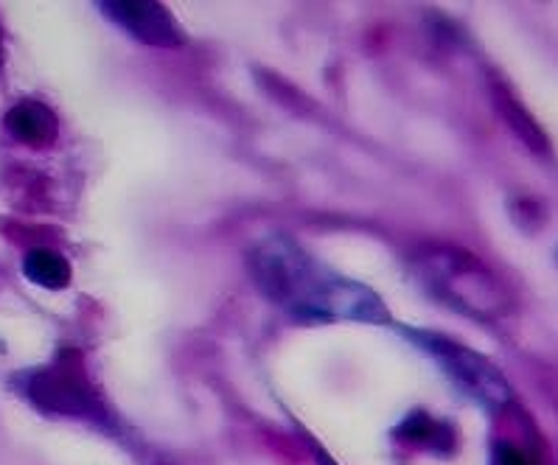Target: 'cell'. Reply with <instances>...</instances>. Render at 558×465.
Segmentation results:
<instances>
[{"mask_svg":"<svg viewBox=\"0 0 558 465\" xmlns=\"http://www.w3.org/2000/svg\"><path fill=\"white\" fill-rule=\"evenodd\" d=\"M250 272L258 292L301 320L388 322L381 297L365 283L315 261L298 242L276 233L250 253Z\"/></svg>","mask_w":558,"mask_h":465,"instance_id":"cell-1","label":"cell"},{"mask_svg":"<svg viewBox=\"0 0 558 465\" xmlns=\"http://www.w3.org/2000/svg\"><path fill=\"white\" fill-rule=\"evenodd\" d=\"M410 264L429 295L460 315L494 322L511 311L506 283L469 249L454 244H424L415 249Z\"/></svg>","mask_w":558,"mask_h":465,"instance_id":"cell-2","label":"cell"},{"mask_svg":"<svg viewBox=\"0 0 558 465\" xmlns=\"http://www.w3.org/2000/svg\"><path fill=\"white\" fill-rule=\"evenodd\" d=\"M23 395L37 409L62 418H101V406L96 387L87 379L85 362L76 351H65L53 365L21 376Z\"/></svg>","mask_w":558,"mask_h":465,"instance_id":"cell-3","label":"cell"},{"mask_svg":"<svg viewBox=\"0 0 558 465\" xmlns=\"http://www.w3.org/2000/svg\"><path fill=\"white\" fill-rule=\"evenodd\" d=\"M408 336H413L415 345L421 351H427L440 367L444 374L454 381V384L463 390L466 395H472L474 401L486 406H502L511 401V384L499 367L492 359H486L483 354L466 347L463 342L449 340L444 334H435V331H404Z\"/></svg>","mask_w":558,"mask_h":465,"instance_id":"cell-4","label":"cell"},{"mask_svg":"<svg viewBox=\"0 0 558 465\" xmlns=\"http://www.w3.org/2000/svg\"><path fill=\"white\" fill-rule=\"evenodd\" d=\"M101 14L110 17L116 26L124 28L132 40L151 48H180L185 42L183 26L174 14L155 0H107L99 3Z\"/></svg>","mask_w":558,"mask_h":465,"instance_id":"cell-5","label":"cell"},{"mask_svg":"<svg viewBox=\"0 0 558 465\" xmlns=\"http://www.w3.org/2000/svg\"><path fill=\"white\" fill-rule=\"evenodd\" d=\"M7 130L21 144L46 146L57 138V115L40 101H21L7 112Z\"/></svg>","mask_w":558,"mask_h":465,"instance_id":"cell-6","label":"cell"},{"mask_svg":"<svg viewBox=\"0 0 558 465\" xmlns=\"http://www.w3.org/2000/svg\"><path fill=\"white\" fill-rule=\"evenodd\" d=\"M23 272L32 283L43 289H65L71 283V264L57 249L34 247L23 258Z\"/></svg>","mask_w":558,"mask_h":465,"instance_id":"cell-7","label":"cell"},{"mask_svg":"<svg viewBox=\"0 0 558 465\" xmlns=\"http://www.w3.org/2000/svg\"><path fill=\"white\" fill-rule=\"evenodd\" d=\"M494 101H497L499 112L506 115L508 126H511V130L517 132L519 138H522L527 146H531V149H538V151L547 149L545 132L538 130V124H536V121H533L531 112H527L525 107L519 105V99H517V96H513L511 90H508V87H502V85L494 87Z\"/></svg>","mask_w":558,"mask_h":465,"instance_id":"cell-8","label":"cell"},{"mask_svg":"<svg viewBox=\"0 0 558 465\" xmlns=\"http://www.w3.org/2000/svg\"><path fill=\"white\" fill-rule=\"evenodd\" d=\"M396 438L410 445H424V449H440L444 452L449 440V429L444 424H438L435 418H429V415L415 413L399 426Z\"/></svg>","mask_w":558,"mask_h":465,"instance_id":"cell-9","label":"cell"},{"mask_svg":"<svg viewBox=\"0 0 558 465\" xmlns=\"http://www.w3.org/2000/svg\"><path fill=\"white\" fill-rule=\"evenodd\" d=\"M497 463L499 465H533L531 457L525 452H519L517 445L499 443L497 445Z\"/></svg>","mask_w":558,"mask_h":465,"instance_id":"cell-10","label":"cell"},{"mask_svg":"<svg viewBox=\"0 0 558 465\" xmlns=\"http://www.w3.org/2000/svg\"><path fill=\"white\" fill-rule=\"evenodd\" d=\"M320 463H323V465H335L329 457H320Z\"/></svg>","mask_w":558,"mask_h":465,"instance_id":"cell-11","label":"cell"}]
</instances>
